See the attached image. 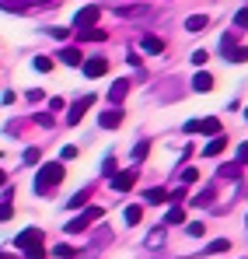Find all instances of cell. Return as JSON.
Returning <instances> with one entry per match:
<instances>
[{
    "label": "cell",
    "instance_id": "obj_1",
    "mask_svg": "<svg viewBox=\"0 0 248 259\" xmlns=\"http://www.w3.org/2000/svg\"><path fill=\"white\" fill-rule=\"evenodd\" d=\"M60 182H63V161H49V165H39L32 189H35V196H49Z\"/></svg>",
    "mask_w": 248,
    "mask_h": 259
},
{
    "label": "cell",
    "instance_id": "obj_2",
    "mask_svg": "<svg viewBox=\"0 0 248 259\" xmlns=\"http://www.w3.org/2000/svg\"><path fill=\"white\" fill-rule=\"evenodd\" d=\"M94 221H102V207H84L77 217H70V224H67V231H84V228H91Z\"/></svg>",
    "mask_w": 248,
    "mask_h": 259
},
{
    "label": "cell",
    "instance_id": "obj_3",
    "mask_svg": "<svg viewBox=\"0 0 248 259\" xmlns=\"http://www.w3.org/2000/svg\"><path fill=\"white\" fill-rule=\"evenodd\" d=\"M91 105H94V95H81V98L70 105V112H67V123H70V126H77V123L84 119V112H87Z\"/></svg>",
    "mask_w": 248,
    "mask_h": 259
},
{
    "label": "cell",
    "instance_id": "obj_4",
    "mask_svg": "<svg viewBox=\"0 0 248 259\" xmlns=\"http://www.w3.org/2000/svg\"><path fill=\"white\" fill-rule=\"evenodd\" d=\"M94 21H98V7L91 4V7H81V11H77L74 28H77V32H87V28H94Z\"/></svg>",
    "mask_w": 248,
    "mask_h": 259
},
{
    "label": "cell",
    "instance_id": "obj_5",
    "mask_svg": "<svg viewBox=\"0 0 248 259\" xmlns=\"http://www.w3.org/2000/svg\"><path fill=\"white\" fill-rule=\"evenodd\" d=\"M14 245H18V249H32V245H42V231H39V228H25V231L14 238Z\"/></svg>",
    "mask_w": 248,
    "mask_h": 259
},
{
    "label": "cell",
    "instance_id": "obj_6",
    "mask_svg": "<svg viewBox=\"0 0 248 259\" xmlns=\"http://www.w3.org/2000/svg\"><path fill=\"white\" fill-rule=\"evenodd\" d=\"M81 70L87 77H102V74H109V60H102V56H94V60H84Z\"/></svg>",
    "mask_w": 248,
    "mask_h": 259
},
{
    "label": "cell",
    "instance_id": "obj_7",
    "mask_svg": "<svg viewBox=\"0 0 248 259\" xmlns=\"http://www.w3.org/2000/svg\"><path fill=\"white\" fill-rule=\"evenodd\" d=\"M53 0H0L4 11H32V7H45Z\"/></svg>",
    "mask_w": 248,
    "mask_h": 259
},
{
    "label": "cell",
    "instance_id": "obj_8",
    "mask_svg": "<svg viewBox=\"0 0 248 259\" xmlns=\"http://www.w3.org/2000/svg\"><path fill=\"white\" fill-rule=\"evenodd\" d=\"M98 126H102V130L123 126V109H109V112H102V116H98Z\"/></svg>",
    "mask_w": 248,
    "mask_h": 259
},
{
    "label": "cell",
    "instance_id": "obj_9",
    "mask_svg": "<svg viewBox=\"0 0 248 259\" xmlns=\"http://www.w3.org/2000/svg\"><path fill=\"white\" fill-rule=\"evenodd\" d=\"M133 182H136V168H129V172H123V175H112V189H119V193L133 189Z\"/></svg>",
    "mask_w": 248,
    "mask_h": 259
},
{
    "label": "cell",
    "instance_id": "obj_10",
    "mask_svg": "<svg viewBox=\"0 0 248 259\" xmlns=\"http://www.w3.org/2000/svg\"><path fill=\"white\" fill-rule=\"evenodd\" d=\"M210 18L207 14H192V18H185V32H207Z\"/></svg>",
    "mask_w": 248,
    "mask_h": 259
},
{
    "label": "cell",
    "instance_id": "obj_11",
    "mask_svg": "<svg viewBox=\"0 0 248 259\" xmlns=\"http://www.w3.org/2000/svg\"><path fill=\"white\" fill-rule=\"evenodd\" d=\"M60 60L67 63V67H81L84 63V56H81V49H74V46H67L63 53H60Z\"/></svg>",
    "mask_w": 248,
    "mask_h": 259
},
{
    "label": "cell",
    "instance_id": "obj_12",
    "mask_svg": "<svg viewBox=\"0 0 248 259\" xmlns=\"http://www.w3.org/2000/svg\"><path fill=\"white\" fill-rule=\"evenodd\" d=\"M126 91H129V81H116V84L109 88V102H112V105H119V102L126 98Z\"/></svg>",
    "mask_w": 248,
    "mask_h": 259
},
{
    "label": "cell",
    "instance_id": "obj_13",
    "mask_svg": "<svg viewBox=\"0 0 248 259\" xmlns=\"http://www.w3.org/2000/svg\"><path fill=\"white\" fill-rule=\"evenodd\" d=\"M200 133L220 137V119H217V116H207V119H200Z\"/></svg>",
    "mask_w": 248,
    "mask_h": 259
},
{
    "label": "cell",
    "instance_id": "obj_14",
    "mask_svg": "<svg viewBox=\"0 0 248 259\" xmlns=\"http://www.w3.org/2000/svg\"><path fill=\"white\" fill-rule=\"evenodd\" d=\"M224 147H227V140H224V137H213L207 147H203V154H207V158H217V154H224Z\"/></svg>",
    "mask_w": 248,
    "mask_h": 259
},
{
    "label": "cell",
    "instance_id": "obj_15",
    "mask_svg": "<svg viewBox=\"0 0 248 259\" xmlns=\"http://www.w3.org/2000/svg\"><path fill=\"white\" fill-rule=\"evenodd\" d=\"M140 49H143V53H161L165 42H161L158 35H143V39H140Z\"/></svg>",
    "mask_w": 248,
    "mask_h": 259
},
{
    "label": "cell",
    "instance_id": "obj_16",
    "mask_svg": "<svg viewBox=\"0 0 248 259\" xmlns=\"http://www.w3.org/2000/svg\"><path fill=\"white\" fill-rule=\"evenodd\" d=\"M192 88H196V91H213V77H210L207 70H200V74L192 77Z\"/></svg>",
    "mask_w": 248,
    "mask_h": 259
},
{
    "label": "cell",
    "instance_id": "obj_17",
    "mask_svg": "<svg viewBox=\"0 0 248 259\" xmlns=\"http://www.w3.org/2000/svg\"><path fill=\"white\" fill-rule=\"evenodd\" d=\"M123 221L126 224H140V221H143V210H140L136 203H129V207L123 210Z\"/></svg>",
    "mask_w": 248,
    "mask_h": 259
},
{
    "label": "cell",
    "instance_id": "obj_18",
    "mask_svg": "<svg viewBox=\"0 0 248 259\" xmlns=\"http://www.w3.org/2000/svg\"><path fill=\"white\" fill-rule=\"evenodd\" d=\"M227 249H231V242H227V238H217V242L207 245V256H220V252H227Z\"/></svg>",
    "mask_w": 248,
    "mask_h": 259
},
{
    "label": "cell",
    "instance_id": "obj_19",
    "mask_svg": "<svg viewBox=\"0 0 248 259\" xmlns=\"http://www.w3.org/2000/svg\"><path fill=\"white\" fill-rule=\"evenodd\" d=\"M147 245H151V249H161V245H165V228H154V231L147 235Z\"/></svg>",
    "mask_w": 248,
    "mask_h": 259
},
{
    "label": "cell",
    "instance_id": "obj_20",
    "mask_svg": "<svg viewBox=\"0 0 248 259\" xmlns=\"http://www.w3.org/2000/svg\"><path fill=\"white\" fill-rule=\"evenodd\" d=\"M165 224H185V210H182V207H178V203H175V207H171V210H168Z\"/></svg>",
    "mask_w": 248,
    "mask_h": 259
},
{
    "label": "cell",
    "instance_id": "obj_21",
    "mask_svg": "<svg viewBox=\"0 0 248 259\" xmlns=\"http://www.w3.org/2000/svg\"><path fill=\"white\" fill-rule=\"evenodd\" d=\"M165 200H168L165 189H147V203H151V207H158V203H165Z\"/></svg>",
    "mask_w": 248,
    "mask_h": 259
},
{
    "label": "cell",
    "instance_id": "obj_22",
    "mask_svg": "<svg viewBox=\"0 0 248 259\" xmlns=\"http://www.w3.org/2000/svg\"><path fill=\"white\" fill-rule=\"evenodd\" d=\"M87 196H91V193H87V189H81V193H74V196H70V203H67V207H70V210H77V207H84V203H87Z\"/></svg>",
    "mask_w": 248,
    "mask_h": 259
},
{
    "label": "cell",
    "instance_id": "obj_23",
    "mask_svg": "<svg viewBox=\"0 0 248 259\" xmlns=\"http://www.w3.org/2000/svg\"><path fill=\"white\" fill-rule=\"evenodd\" d=\"M238 175H241V165H220V179H231L234 182Z\"/></svg>",
    "mask_w": 248,
    "mask_h": 259
},
{
    "label": "cell",
    "instance_id": "obj_24",
    "mask_svg": "<svg viewBox=\"0 0 248 259\" xmlns=\"http://www.w3.org/2000/svg\"><path fill=\"white\" fill-rule=\"evenodd\" d=\"M77 39H84V42H87V39H98V42H102L105 32H102V28H87V32H77Z\"/></svg>",
    "mask_w": 248,
    "mask_h": 259
},
{
    "label": "cell",
    "instance_id": "obj_25",
    "mask_svg": "<svg viewBox=\"0 0 248 259\" xmlns=\"http://www.w3.org/2000/svg\"><path fill=\"white\" fill-rule=\"evenodd\" d=\"M35 70H39V74H49V70H53V60H49V56H35Z\"/></svg>",
    "mask_w": 248,
    "mask_h": 259
},
{
    "label": "cell",
    "instance_id": "obj_26",
    "mask_svg": "<svg viewBox=\"0 0 248 259\" xmlns=\"http://www.w3.org/2000/svg\"><path fill=\"white\" fill-rule=\"evenodd\" d=\"M192 203H196V207H210V203H213V189L200 193V196H192Z\"/></svg>",
    "mask_w": 248,
    "mask_h": 259
},
{
    "label": "cell",
    "instance_id": "obj_27",
    "mask_svg": "<svg viewBox=\"0 0 248 259\" xmlns=\"http://www.w3.org/2000/svg\"><path fill=\"white\" fill-rule=\"evenodd\" d=\"M53 256H56V259H74V249H70V245H63V242H60V245H56V249H53Z\"/></svg>",
    "mask_w": 248,
    "mask_h": 259
},
{
    "label": "cell",
    "instance_id": "obj_28",
    "mask_svg": "<svg viewBox=\"0 0 248 259\" xmlns=\"http://www.w3.org/2000/svg\"><path fill=\"white\" fill-rule=\"evenodd\" d=\"M147 151H151V144H147V140H140V144L133 147V161H140V158H147Z\"/></svg>",
    "mask_w": 248,
    "mask_h": 259
},
{
    "label": "cell",
    "instance_id": "obj_29",
    "mask_svg": "<svg viewBox=\"0 0 248 259\" xmlns=\"http://www.w3.org/2000/svg\"><path fill=\"white\" fill-rule=\"evenodd\" d=\"M39 161H42L39 147H28V151H25V165H39Z\"/></svg>",
    "mask_w": 248,
    "mask_h": 259
},
{
    "label": "cell",
    "instance_id": "obj_30",
    "mask_svg": "<svg viewBox=\"0 0 248 259\" xmlns=\"http://www.w3.org/2000/svg\"><path fill=\"white\" fill-rule=\"evenodd\" d=\"M234 28H248V7H241V11L234 14Z\"/></svg>",
    "mask_w": 248,
    "mask_h": 259
},
{
    "label": "cell",
    "instance_id": "obj_31",
    "mask_svg": "<svg viewBox=\"0 0 248 259\" xmlns=\"http://www.w3.org/2000/svg\"><path fill=\"white\" fill-rule=\"evenodd\" d=\"M200 179V168H182V182L189 186V182H196Z\"/></svg>",
    "mask_w": 248,
    "mask_h": 259
},
{
    "label": "cell",
    "instance_id": "obj_32",
    "mask_svg": "<svg viewBox=\"0 0 248 259\" xmlns=\"http://www.w3.org/2000/svg\"><path fill=\"white\" fill-rule=\"evenodd\" d=\"M25 259H45L42 245H32V249H25Z\"/></svg>",
    "mask_w": 248,
    "mask_h": 259
},
{
    "label": "cell",
    "instance_id": "obj_33",
    "mask_svg": "<svg viewBox=\"0 0 248 259\" xmlns=\"http://www.w3.org/2000/svg\"><path fill=\"white\" fill-rule=\"evenodd\" d=\"M185 231H189V235H192V238H200V235H203V231H207V224H189V228H185Z\"/></svg>",
    "mask_w": 248,
    "mask_h": 259
},
{
    "label": "cell",
    "instance_id": "obj_34",
    "mask_svg": "<svg viewBox=\"0 0 248 259\" xmlns=\"http://www.w3.org/2000/svg\"><path fill=\"white\" fill-rule=\"evenodd\" d=\"M11 214H14V207L11 203H0V221H11Z\"/></svg>",
    "mask_w": 248,
    "mask_h": 259
},
{
    "label": "cell",
    "instance_id": "obj_35",
    "mask_svg": "<svg viewBox=\"0 0 248 259\" xmlns=\"http://www.w3.org/2000/svg\"><path fill=\"white\" fill-rule=\"evenodd\" d=\"M238 165H248V144L238 147Z\"/></svg>",
    "mask_w": 248,
    "mask_h": 259
},
{
    "label": "cell",
    "instance_id": "obj_36",
    "mask_svg": "<svg viewBox=\"0 0 248 259\" xmlns=\"http://www.w3.org/2000/svg\"><path fill=\"white\" fill-rule=\"evenodd\" d=\"M192 63H200V67H203V63H207V49H196V53H192Z\"/></svg>",
    "mask_w": 248,
    "mask_h": 259
},
{
    "label": "cell",
    "instance_id": "obj_37",
    "mask_svg": "<svg viewBox=\"0 0 248 259\" xmlns=\"http://www.w3.org/2000/svg\"><path fill=\"white\" fill-rule=\"evenodd\" d=\"M185 133H200V119H189L185 123Z\"/></svg>",
    "mask_w": 248,
    "mask_h": 259
},
{
    "label": "cell",
    "instance_id": "obj_38",
    "mask_svg": "<svg viewBox=\"0 0 248 259\" xmlns=\"http://www.w3.org/2000/svg\"><path fill=\"white\" fill-rule=\"evenodd\" d=\"M4 182H7V172H4V168H0V186H4Z\"/></svg>",
    "mask_w": 248,
    "mask_h": 259
},
{
    "label": "cell",
    "instance_id": "obj_39",
    "mask_svg": "<svg viewBox=\"0 0 248 259\" xmlns=\"http://www.w3.org/2000/svg\"><path fill=\"white\" fill-rule=\"evenodd\" d=\"M0 259H11V256H4V252H0Z\"/></svg>",
    "mask_w": 248,
    "mask_h": 259
},
{
    "label": "cell",
    "instance_id": "obj_40",
    "mask_svg": "<svg viewBox=\"0 0 248 259\" xmlns=\"http://www.w3.org/2000/svg\"><path fill=\"white\" fill-rule=\"evenodd\" d=\"M245 119H248V109H245Z\"/></svg>",
    "mask_w": 248,
    "mask_h": 259
}]
</instances>
